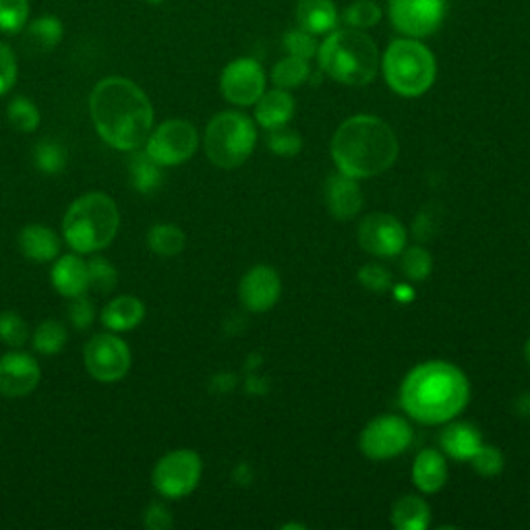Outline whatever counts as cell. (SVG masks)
<instances>
[{"label": "cell", "mask_w": 530, "mask_h": 530, "mask_svg": "<svg viewBox=\"0 0 530 530\" xmlns=\"http://www.w3.org/2000/svg\"><path fill=\"white\" fill-rule=\"evenodd\" d=\"M96 133L119 152H135L154 129V106L141 87L125 77H106L90 96Z\"/></svg>", "instance_id": "1"}, {"label": "cell", "mask_w": 530, "mask_h": 530, "mask_svg": "<svg viewBox=\"0 0 530 530\" xmlns=\"http://www.w3.org/2000/svg\"><path fill=\"white\" fill-rule=\"evenodd\" d=\"M470 384L452 363L429 361L412 369L400 388V406L410 419L441 425L456 419L468 406Z\"/></svg>", "instance_id": "2"}, {"label": "cell", "mask_w": 530, "mask_h": 530, "mask_svg": "<svg viewBox=\"0 0 530 530\" xmlns=\"http://www.w3.org/2000/svg\"><path fill=\"white\" fill-rule=\"evenodd\" d=\"M332 158L342 174L357 181L371 179L394 166L398 158L396 133L377 116H352L334 133Z\"/></svg>", "instance_id": "3"}, {"label": "cell", "mask_w": 530, "mask_h": 530, "mask_svg": "<svg viewBox=\"0 0 530 530\" xmlns=\"http://www.w3.org/2000/svg\"><path fill=\"white\" fill-rule=\"evenodd\" d=\"M121 228V212L116 201L92 191L77 197L63 218V239L79 255H94L110 247Z\"/></svg>", "instance_id": "4"}, {"label": "cell", "mask_w": 530, "mask_h": 530, "mask_svg": "<svg viewBox=\"0 0 530 530\" xmlns=\"http://www.w3.org/2000/svg\"><path fill=\"white\" fill-rule=\"evenodd\" d=\"M321 71L334 81L361 87L375 79L379 54L375 42L361 29H334L317 50Z\"/></svg>", "instance_id": "5"}, {"label": "cell", "mask_w": 530, "mask_h": 530, "mask_svg": "<svg viewBox=\"0 0 530 530\" xmlns=\"http://www.w3.org/2000/svg\"><path fill=\"white\" fill-rule=\"evenodd\" d=\"M381 69L386 83L404 98L427 94L437 75L433 52L415 38L394 40L381 58Z\"/></svg>", "instance_id": "6"}, {"label": "cell", "mask_w": 530, "mask_h": 530, "mask_svg": "<svg viewBox=\"0 0 530 530\" xmlns=\"http://www.w3.org/2000/svg\"><path fill=\"white\" fill-rule=\"evenodd\" d=\"M257 129L241 112H220L210 121L203 137V150L210 162L222 170L243 166L253 154Z\"/></svg>", "instance_id": "7"}, {"label": "cell", "mask_w": 530, "mask_h": 530, "mask_svg": "<svg viewBox=\"0 0 530 530\" xmlns=\"http://www.w3.org/2000/svg\"><path fill=\"white\" fill-rule=\"evenodd\" d=\"M83 363L100 384H116L131 371V348L114 332H102L87 340L83 348Z\"/></svg>", "instance_id": "8"}, {"label": "cell", "mask_w": 530, "mask_h": 530, "mask_svg": "<svg viewBox=\"0 0 530 530\" xmlns=\"http://www.w3.org/2000/svg\"><path fill=\"white\" fill-rule=\"evenodd\" d=\"M201 475L203 462L197 452L172 450L156 462L152 485L164 499H183L199 487Z\"/></svg>", "instance_id": "9"}, {"label": "cell", "mask_w": 530, "mask_h": 530, "mask_svg": "<svg viewBox=\"0 0 530 530\" xmlns=\"http://www.w3.org/2000/svg\"><path fill=\"white\" fill-rule=\"evenodd\" d=\"M199 147L197 129L183 119H170L160 127L152 129L143 150L162 168L181 166L191 160Z\"/></svg>", "instance_id": "10"}, {"label": "cell", "mask_w": 530, "mask_h": 530, "mask_svg": "<svg viewBox=\"0 0 530 530\" xmlns=\"http://www.w3.org/2000/svg\"><path fill=\"white\" fill-rule=\"evenodd\" d=\"M412 444V427L406 419L384 415L367 423L361 433V452L371 460H390L404 454Z\"/></svg>", "instance_id": "11"}, {"label": "cell", "mask_w": 530, "mask_h": 530, "mask_svg": "<svg viewBox=\"0 0 530 530\" xmlns=\"http://www.w3.org/2000/svg\"><path fill=\"white\" fill-rule=\"evenodd\" d=\"M446 17V0H390V19L406 38L435 34Z\"/></svg>", "instance_id": "12"}, {"label": "cell", "mask_w": 530, "mask_h": 530, "mask_svg": "<svg viewBox=\"0 0 530 530\" xmlns=\"http://www.w3.org/2000/svg\"><path fill=\"white\" fill-rule=\"evenodd\" d=\"M222 96L237 106H253L265 94V73L253 58H237L220 77Z\"/></svg>", "instance_id": "13"}, {"label": "cell", "mask_w": 530, "mask_h": 530, "mask_svg": "<svg viewBox=\"0 0 530 530\" xmlns=\"http://www.w3.org/2000/svg\"><path fill=\"white\" fill-rule=\"evenodd\" d=\"M42 379L38 361L19 348L0 357V396L25 398L32 394Z\"/></svg>", "instance_id": "14"}, {"label": "cell", "mask_w": 530, "mask_h": 530, "mask_svg": "<svg viewBox=\"0 0 530 530\" xmlns=\"http://www.w3.org/2000/svg\"><path fill=\"white\" fill-rule=\"evenodd\" d=\"M359 245L377 257H396L406 247V230L390 214H371L359 226Z\"/></svg>", "instance_id": "15"}, {"label": "cell", "mask_w": 530, "mask_h": 530, "mask_svg": "<svg viewBox=\"0 0 530 530\" xmlns=\"http://www.w3.org/2000/svg\"><path fill=\"white\" fill-rule=\"evenodd\" d=\"M282 292V282L276 270L268 265H255L239 284V299L251 313L270 311Z\"/></svg>", "instance_id": "16"}, {"label": "cell", "mask_w": 530, "mask_h": 530, "mask_svg": "<svg viewBox=\"0 0 530 530\" xmlns=\"http://www.w3.org/2000/svg\"><path fill=\"white\" fill-rule=\"evenodd\" d=\"M50 282L54 290L65 299H75L79 294L90 290V272H87V261L79 253L58 255L52 263Z\"/></svg>", "instance_id": "17"}, {"label": "cell", "mask_w": 530, "mask_h": 530, "mask_svg": "<svg viewBox=\"0 0 530 530\" xmlns=\"http://www.w3.org/2000/svg\"><path fill=\"white\" fill-rule=\"evenodd\" d=\"M328 210L336 220H352L363 208V193L357 179L342 172L330 176L326 185Z\"/></svg>", "instance_id": "18"}, {"label": "cell", "mask_w": 530, "mask_h": 530, "mask_svg": "<svg viewBox=\"0 0 530 530\" xmlns=\"http://www.w3.org/2000/svg\"><path fill=\"white\" fill-rule=\"evenodd\" d=\"M19 249L21 253L36 263H50L61 255L63 241L58 237L56 230L46 224H27L19 232Z\"/></svg>", "instance_id": "19"}, {"label": "cell", "mask_w": 530, "mask_h": 530, "mask_svg": "<svg viewBox=\"0 0 530 530\" xmlns=\"http://www.w3.org/2000/svg\"><path fill=\"white\" fill-rule=\"evenodd\" d=\"M143 319H145V305L139 297H133V294H121V297L108 301L100 313L102 326L114 334H125L135 330L137 326H141Z\"/></svg>", "instance_id": "20"}, {"label": "cell", "mask_w": 530, "mask_h": 530, "mask_svg": "<svg viewBox=\"0 0 530 530\" xmlns=\"http://www.w3.org/2000/svg\"><path fill=\"white\" fill-rule=\"evenodd\" d=\"M412 481L423 493H437L448 481V464L439 450H423L412 464Z\"/></svg>", "instance_id": "21"}, {"label": "cell", "mask_w": 530, "mask_h": 530, "mask_svg": "<svg viewBox=\"0 0 530 530\" xmlns=\"http://www.w3.org/2000/svg\"><path fill=\"white\" fill-rule=\"evenodd\" d=\"M441 450H444L450 458L460 462H470L479 448L483 446V437L475 425L468 423H452L441 433Z\"/></svg>", "instance_id": "22"}, {"label": "cell", "mask_w": 530, "mask_h": 530, "mask_svg": "<svg viewBox=\"0 0 530 530\" xmlns=\"http://www.w3.org/2000/svg\"><path fill=\"white\" fill-rule=\"evenodd\" d=\"M297 21L313 36L332 34L338 25V9L332 0H299Z\"/></svg>", "instance_id": "23"}, {"label": "cell", "mask_w": 530, "mask_h": 530, "mask_svg": "<svg viewBox=\"0 0 530 530\" xmlns=\"http://www.w3.org/2000/svg\"><path fill=\"white\" fill-rule=\"evenodd\" d=\"M294 114V100L286 90H272L268 94H263L257 100V108H255V121L265 129V131H272V129H280L284 125H288V121L292 119Z\"/></svg>", "instance_id": "24"}, {"label": "cell", "mask_w": 530, "mask_h": 530, "mask_svg": "<svg viewBox=\"0 0 530 530\" xmlns=\"http://www.w3.org/2000/svg\"><path fill=\"white\" fill-rule=\"evenodd\" d=\"M63 34V21L54 15H44L25 25V46L29 52L46 54L61 44Z\"/></svg>", "instance_id": "25"}, {"label": "cell", "mask_w": 530, "mask_h": 530, "mask_svg": "<svg viewBox=\"0 0 530 530\" xmlns=\"http://www.w3.org/2000/svg\"><path fill=\"white\" fill-rule=\"evenodd\" d=\"M129 154H131V160H129L127 172H129L131 187L141 195L156 193L164 183V168L147 156L145 150L141 152V147Z\"/></svg>", "instance_id": "26"}, {"label": "cell", "mask_w": 530, "mask_h": 530, "mask_svg": "<svg viewBox=\"0 0 530 530\" xmlns=\"http://www.w3.org/2000/svg\"><path fill=\"white\" fill-rule=\"evenodd\" d=\"M392 522L398 530H425L431 522V510L425 499L417 495H404L394 504Z\"/></svg>", "instance_id": "27"}, {"label": "cell", "mask_w": 530, "mask_h": 530, "mask_svg": "<svg viewBox=\"0 0 530 530\" xmlns=\"http://www.w3.org/2000/svg\"><path fill=\"white\" fill-rule=\"evenodd\" d=\"M187 237L183 228L174 224H156L147 230V247L154 255L174 257L185 251Z\"/></svg>", "instance_id": "28"}, {"label": "cell", "mask_w": 530, "mask_h": 530, "mask_svg": "<svg viewBox=\"0 0 530 530\" xmlns=\"http://www.w3.org/2000/svg\"><path fill=\"white\" fill-rule=\"evenodd\" d=\"M67 340V326L58 319H44L32 336L34 350L44 357H54L58 352H63Z\"/></svg>", "instance_id": "29"}, {"label": "cell", "mask_w": 530, "mask_h": 530, "mask_svg": "<svg viewBox=\"0 0 530 530\" xmlns=\"http://www.w3.org/2000/svg\"><path fill=\"white\" fill-rule=\"evenodd\" d=\"M32 160H34V166L42 174H61L67 168L69 152L61 141L46 137L36 143L34 152H32Z\"/></svg>", "instance_id": "30"}, {"label": "cell", "mask_w": 530, "mask_h": 530, "mask_svg": "<svg viewBox=\"0 0 530 530\" xmlns=\"http://www.w3.org/2000/svg\"><path fill=\"white\" fill-rule=\"evenodd\" d=\"M309 79V61L299 56L288 54L286 58L274 67L272 81L280 90H294V87L303 85Z\"/></svg>", "instance_id": "31"}, {"label": "cell", "mask_w": 530, "mask_h": 530, "mask_svg": "<svg viewBox=\"0 0 530 530\" xmlns=\"http://www.w3.org/2000/svg\"><path fill=\"white\" fill-rule=\"evenodd\" d=\"M7 119L15 131L34 133L40 127L42 116H40L38 106L32 100L25 96H17L7 106Z\"/></svg>", "instance_id": "32"}, {"label": "cell", "mask_w": 530, "mask_h": 530, "mask_svg": "<svg viewBox=\"0 0 530 530\" xmlns=\"http://www.w3.org/2000/svg\"><path fill=\"white\" fill-rule=\"evenodd\" d=\"M87 272H90V290L100 294H110L116 284H119V272L112 265L110 259L96 255L87 261Z\"/></svg>", "instance_id": "33"}, {"label": "cell", "mask_w": 530, "mask_h": 530, "mask_svg": "<svg viewBox=\"0 0 530 530\" xmlns=\"http://www.w3.org/2000/svg\"><path fill=\"white\" fill-rule=\"evenodd\" d=\"M29 21V0H0V32L19 34Z\"/></svg>", "instance_id": "34"}, {"label": "cell", "mask_w": 530, "mask_h": 530, "mask_svg": "<svg viewBox=\"0 0 530 530\" xmlns=\"http://www.w3.org/2000/svg\"><path fill=\"white\" fill-rule=\"evenodd\" d=\"M27 321L17 311L0 313V342L9 348H23L29 340Z\"/></svg>", "instance_id": "35"}, {"label": "cell", "mask_w": 530, "mask_h": 530, "mask_svg": "<svg viewBox=\"0 0 530 530\" xmlns=\"http://www.w3.org/2000/svg\"><path fill=\"white\" fill-rule=\"evenodd\" d=\"M402 272L412 282H423L433 270V259L423 247H410L402 251Z\"/></svg>", "instance_id": "36"}, {"label": "cell", "mask_w": 530, "mask_h": 530, "mask_svg": "<svg viewBox=\"0 0 530 530\" xmlns=\"http://www.w3.org/2000/svg\"><path fill=\"white\" fill-rule=\"evenodd\" d=\"M381 21V9L373 3V0H359L352 3L344 11V23L352 29H371Z\"/></svg>", "instance_id": "37"}, {"label": "cell", "mask_w": 530, "mask_h": 530, "mask_svg": "<svg viewBox=\"0 0 530 530\" xmlns=\"http://www.w3.org/2000/svg\"><path fill=\"white\" fill-rule=\"evenodd\" d=\"M268 147H270V152H274L276 156L292 158L303 150V137L297 131L286 129L284 125L268 133Z\"/></svg>", "instance_id": "38"}, {"label": "cell", "mask_w": 530, "mask_h": 530, "mask_svg": "<svg viewBox=\"0 0 530 530\" xmlns=\"http://www.w3.org/2000/svg\"><path fill=\"white\" fill-rule=\"evenodd\" d=\"M96 305L87 297V294H79V297L71 299L69 303V321L77 332H87L96 323Z\"/></svg>", "instance_id": "39"}, {"label": "cell", "mask_w": 530, "mask_h": 530, "mask_svg": "<svg viewBox=\"0 0 530 530\" xmlns=\"http://www.w3.org/2000/svg\"><path fill=\"white\" fill-rule=\"evenodd\" d=\"M284 48H286L288 54L305 58V61L313 58L317 54V50H319L315 36L305 32V29H301V27L299 29H290V32L284 34Z\"/></svg>", "instance_id": "40"}, {"label": "cell", "mask_w": 530, "mask_h": 530, "mask_svg": "<svg viewBox=\"0 0 530 530\" xmlns=\"http://www.w3.org/2000/svg\"><path fill=\"white\" fill-rule=\"evenodd\" d=\"M470 462L481 477H495L504 470V454L495 446H481Z\"/></svg>", "instance_id": "41"}, {"label": "cell", "mask_w": 530, "mask_h": 530, "mask_svg": "<svg viewBox=\"0 0 530 530\" xmlns=\"http://www.w3.org/2000/svg\"><path fill=\"white\" fill-rule=\"evenodd\" d=\"M17 58L9 44L0 42V98L7 96L17 83Z\"/></svg>", "instance_id": "42"}, {"label": "cell", "mask_w": 530, "mask_h": 530, "mask_svg": "<svg viewBox=\"0 0 530 530\" xmlns=\"http://www.w3.org/2000/svg\"><path fill=\"white\" fill-rule=\"evenodd\" d=\"M359 282L371 292H386L392 286V272L379 263H367L359 272Z\"/></svg>", "instance_id": "43"}, {"label": "cell", "mask_w": 530, "mask_h": 530, "mask_svg": "<svg viewBox=\"0 0 530 530\" xmlns=\"http://www.w3.org/2000/svg\"><path fill=\"white\" fill-rule=\"evenodd\" d=\"M143 526L147 530H170L174 526L170 508L164 502H152L143 510Z\"/></svg>", "instance_id": "44"}, {"label": "cell", "mask_w": 530, "mask_h": 530, "mask_svg": "<svg viewBox=\"0 0 530 530\" xmlns=\"http://www.w3.org/2000/svg\"><path fill=\"white\" fill-rule=\"evenodd\" d=\"M524 357H526V361H528V365H530V340H528L526 346H524Z\"/></svg>", "instance_id": "45"}, {"label": "cell", "mask_w": 530, "mask_h": 530, "mask_svg": "<svg viewBox=\"0 0 530 530\" xmlns=\"http://www.w3.org/2000/svg\"><path fill=\"white\" fill-rule=\"evenodd\" d=\"M145 3H150V5H162L164 0H145Z\"/></svg>", "instance_id": "46"}]
</instances>
